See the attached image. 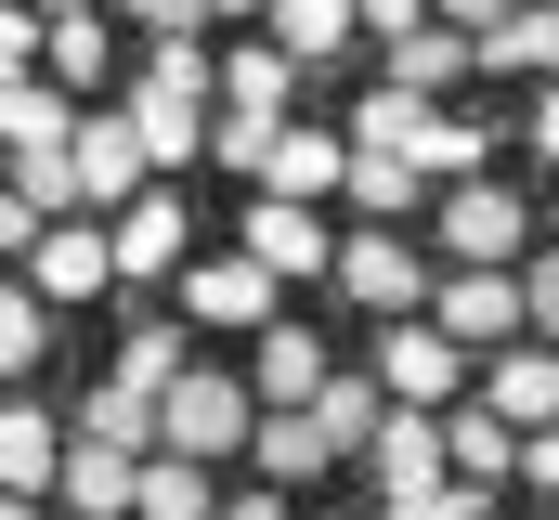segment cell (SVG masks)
I'll return each instance as SVG.
<instances>
[{
	"instance_id": "8fae6325",
	"label": "cell",
	"mask_w": 559,
	"mask_h": 520,
	"mask_svg": "<svg viewBox=\"0 0 559 520\" xmlns=\"http://www.w3.org/2000/svg\"><path fill=\"white\" fill-rule=\"evenodd\" d=\"M118 118H131V143L156 156V169L209 156V92H156V79H131V92H118Z\"/></svg>"
},
{
	"instance_id": "4fadbf2b",
	"label": "cell",
	"mask_w": 559,
	"mask_h": 520,
	"mask_svg": "<svg viewBox=\"0 0 559 520\" xmlns=\"http://www.w3.org/2000/svg\"><path fill=\"white\" fill-rule=\"evenodd\" d=\"M338 169H352V130H312V118H286L274 130V156H261V196H338Z\"/></svg>"
},
{
	"instance_id": "ba28073f",
	"label": "cell",
	"mask_w": 559,
	"mask_h": 520,
	"mask_svg": "<svg viewBox=\"0 0 559 520\" xmlns=\"http://www.w3.org/2000/svg\"><path fill=\"white\" fill-rule=\"evenodd\" d=\"M105 248H118V286H143V273H182V248H195V222H182V196H156V182H143L131 209L105 222Z\"/></svg>"
},
{
	"instance_id": "d590c367",
	"label": "cell",
	"mask_w": 559,
	"mask_h": 520,
	"mask_svg": "<svg viewBox=\"0 0 559 520\" xmlns=\"http://www.w3.org/2000/svg\"><path fill=\"white\" fill-rule=\"evenodd\" d=\"M274 130H286V118H248V105H222V118H209V156H222V169H261V156H274Z\"/></svg>"
},
{
	"instance_id": "f35d334b",
	"label": "cell",
	"mask_w": 559,
	"mask_h": 520,
	"mask_svg": "<svg viewBox=\"0 0 559 520\" xmlns=\"http://www.w3.org/2000/svg\"><path fill=\"white\" fill-rule=\"evenodd\" d=\"M521 326L559 339V260H534V248H521Z\"/></svg>"
},
{
	"instance_id": "d6986e66",
	"label": "cell",
	"mask_w": 559,
	"mask_h": 520,
	"mask_svg": "<svg viewBox=\"0 0 559 520\" xmlns=\"http://www.w3.org/2000/svg\"><path fill=\"white\" fill-rule=\"evenodd\" d=\"M312 416H325V442H338V456H365V442H378V416H391V378H378V365H325Z\"/></svg>"
},
{
	"instance_id": "7dc6e473",
	"label": "cell",
	"mask_w": 559,
	"mask_h": 520,
	"mask_svg": "<svg viewBox=\"0 0 559 520\" xmlns=\"http://www.w3.org/2000/svg\"><path fill=\"white\" fill-rule=\"evenodd\" d=\"M195 13H209V26H222V13H261V0H195Z\"/></svg>"
},
{
	"instance_id": "b9f144b4",
	"label": "cell",
	"mask_w": 559,
	"mask_h": 520,
	"mask_svg": "<svg viewBox=\"0 0 559 520\" xmlns=\"http://www.w3.org/2000/svg\"><path fill=\"white\" fill-rule=\"evenodd\" d=\"M429 26V0H365V39H417Z\"/></svg>"
},
{
	"instance_id": "d4e9b609",
	"label": "cell",
	"mask_w": 559,
	"mask_h": 520,
	"mask_svg": "<svg viewBox=\"0 0 559 520\" xmlns=\"http://www.w3.org/2000/svg\"><path fill=\"white\" fill-rule=\"evenodd\" d=\"M417 156H378V143H352V169H338V196H352V209H365V222H404V209H417Z\"/></svg>"
},
{
	"instance_id": "9c48e42d",
	"label": "cell",
	"mask_w": 559,
	"mask_h": 520,
	"mask_svg": "<svg viewBox=\"0 0 559 520\" xmlns=\"http://www.w3.org/2000/svg\"><path fill=\"white\" fill-rule=\"evenodd\" d=\"M481 403H495L508 429H559V339L534 352V326H521V339L481 365Z\"/></svg>"
},
{
	"instance_id": "3957f363",
	"label": "cell",
	"mask_w": 559,
	"mask_h": 520,
	"mask_svg": "<svg viewBox=\"0 0 559 520\" xmlns=\"http://www.w3.org/2000/svg\"><path fill=\"white\" fill-rule=\"evenodd\" d=\"M429 326L468 339V352H508V339H521V273H508V260H455V273L429 286Z\"/></svg>"
},
{
	"instance_id": "836d02e7",
	"label": "cell",
	"mask_w": 559,
	"mask_h": 520,
	"mask_svg": "<svg viewBox=\"0 0 559 520\" xmlns=\"http://www.w3.org/2000/svg\"><path fill=\"white\" fill-rule=\"evenodd\" d=\"M182 365H195V352H182V326H131V339H118V378H143V390H169Z\"/></svg>"
},
{
	"instance_id": "6da1fadb",
	"label": "cell",
	"mask_w": 559,
	"mask_h": 520,
	"mask_svg": "<svg viewBox=\"0 0 559 520\" xmlns=\"http://www.w3.org/2000/svg\"><path fill=\"white\" fill-rule=\"evenodd\" d=\"M248 429H261V390L222 378V365H182V378L156 390V442L169 456H209L222 469V456H248Z\"/></svg>"
},
{
	"instance_id": "f546056e",
	"label": "cell",
	"mask_w": 559,
	"mask_h": 520,
	"mask_svg": "<svg viewBox=\"0 0 559 520\" xmlns=\"http://www.w3.org/2000/svg\"><path fill=\"white\" fill-rule=\"evenodd\" d=\"M352 26H365V0H274V39L299 52V66H325Z\"/></svg>"
},
{
	"instance_id": "e0dca14e",
	"label": "cell",
	"mask_w": 559,
	"mask_h": 520,
	"mask_svg": "<svg viewBox=\"0 0 559 520\" xmlns=\"http://www.w3.org/2000/svg\"><path fill=\"white\" fill-rule=\"evenodd\" d=\"M79 143V92L66 79H13L0 92V156H66Z\"/></svg>"
},
{
	"instance_id": "f1b7e54d",
	"label": "cell",
	"mask_w": 559,
	"mask_h": 520,
	"mask_svg": "<svg viewBox=\"0 0 559 520\" xmlns=\"http://www.w3.org/2000/svg\"><path fill=\"white\" fill-rule=\"evenodd\" d=\"M39 79H66V92H92V79H105V13H92V0H79V13H52Z\"/></svg>"
},
{
	"instance_id": "277c9868",
	"label": "cell",
	"mask_w": 559,
	"mask_h": 520,
	"mask_svg": "<svg viewBox=\"0 0 559 520\" xmlns=\"http://www.w3.org/2000/svg\"><path fill=\"white\" fill-rule=\"evenodd\" d=\"M378 378H391V403H468V339H442L429 312H391Z\"/></svg>"
},
{
	"instance_id": "484cf974",
	"label": "cell",
	"mask_w": 559,
	"mask_h": 520,
	"mask_svg": "<svg viewBox=\"0 0 559 520\" xmlns=\"http://www.w3.org/2000/svg\"><path fill=\"white\" fill-rule=\"evenodd\" d=\"M481 66H508V79H534V66H559V13H547V0H508V13L481 26Z\"/></svg>"
},
{
	"instance_id": "7402d4cb",
	"label": "cell",
	"mask_w": 559,
	"mask_h": 520,
	"mask_svg": "<svg viewBox=\"0 0 559 520\" xmlns=\"http://www.w3.org/2000/svg\"><path fill=\"white\" fill-rule=\"evenodd\" d=\"M299 79H312V66H299L286 39H261V52H222V105H248V118H286V105H299Z\"/></svg>"
},
{
	"instance_id": "ab89813d",
	"label": "cell",
	"mask_w": 559,
	"mask_h": 520,
	"mask_svg": "<svg viewBox=\"0 0 559 520\" xmlns=\"http://www.w3.org/2000/svg\"><path fill=\"white\" fill-rule=\"evenodd\" d=\"M118 13H131L143 39H195V26H209V13H195V0H118Z\"/></svg>"
},
{
	"instance_id": "44dd1931",
	"label": "cell",
	"mask_w": 559,
	"mask_h": 520,
	"mask_svg": "<svg viewBox=\"0 0 559 520\" xmlns=\"http://www.w3.org/2000/svg\"><path fill=\"white\" fill-rule=\"evenodd\" d=\"M442 456H455L468 482H521V429H508L495 403H442Z\"/></svg>"
},
{
	"instance_id": "60d3db41",
	"label": "cell",
	"mask_w": 559,
	"mask_h": 520,
	"mask_svg": "<svg viewBox=\"0 0 559 520\" xmlns=\"http://www.w3.org/2000/svg\"><path fill=\"white\" fill-rule=\"evenodd\" d=\"M521 495H559V429H521Z\"/></svg>"
},
{
	"instance_id": "681fc988",
	"label": "cell",
	"mask_w": 559,
	"mask_h": 520,
	"mask_svg": "<svg viewBox=\"0 0 559 520\" xmlns=\"http://www.w3.org/2000/svg\"><path fill=\"white\" fill-rule=\"evenodd\" d=\"M0 169H13V156H0Z\"/></svg>"
},
{
	"instance_id": "f6af8a7d",
	"label": "cell",
	"mask_w": 559,
	"mask_h": 520,
	"mask_svg": "<svg viewBox=\"0 0 559 520\" xmlns=\"http://www.w3.org/2000/svg\"><path fill=\"white\" fill-rule=\"evenodd\" d=\"M534 156H559V92H547V105H534Z\"/></svg>"
},
{
	"instance_id": "c3c4849f",
	"label": "cell",
	"mask_w": 559,
	"mask_h": 520,
	"mask_svg": "<svg viewBox=\"0 0 559 520\" xmlns=\"http://www.w3.org/2000/svg\"><path fill=\"white\" fill-rule=\"evenodd\" d=\"M39 13H79V0H39Z\"/></svg>"
},
{
	"instance_id": "e575fe53",
	"label": "cell",
	"mask_w": 559,
	"mask_h": 520,
	"mask_svg": "<svg viewBox=\"0 0 559 520\" xmlns=\"http://www.w3.org/2000/svg\"><path fill=\"white\" fill-rule=\"evenodd\" d=\"M39 39H52V13H39V0H0V92L39 79Z\"/></svg>"
},
{
	"instance_id": "ac0fdd59",
	"label": "cell",
	"mask_w": 559,
	"mask_h": 520,
	"mask_svg": "<svg viewBox=\"0 0 559 520\" xmlns=\"http://www.w3.org/2000/svg\"><path fill=\"white\" fill-rule=\"evenodd\" d=\"M325 365H338V352H325V339H312V326H261V352H248V390H261V403H312V390H325Z\"/></svg>"
},
{
	"instance_id": "f907efd6",
	"label": "cell",
	"mask_w": 559,
	"mask_h": 520,
	"mask_svg": "<svg viewBox=\"0 0 559 520\" xmlns=\"http://www.w3.org/2000/svg\"><path fill=\"white\" fill-rule=\"evenodd\" d=\"M52 520H66V508H52Z\"/></svg>"
},
{
	"instance_id": "5bb4252c",
	"label": "cell",
	"mask_w": 559,
	"mask_h": 520,
	"mask_svg": "<svg viewBox=\"0 0 559 520\" xmlns=\"http://www.w3.org/2000/svg\"><path fill=\"white\" fill-rule=\"evenodd\" d=\"M131 495H143V456H118V442H66V482H52L66 520H131Z\"/></svg>"
},
{
	"instance_id": "74e56055",
	"label": "cell",
	"mask_w": 559,
	"mask_h": 520,
	"mask_svg": "<svg viewBox=\"0 0 559 520\" xmlns=\"http://www.w3.org/2000/svg\"><path fill=\"white\" fill-rule=\"evenodd\" d=\"M39 222H52V209H39V196L0 169V260H26V248H39Z\"/></svg>"
},
{
	"instance_id": "d6a6232c",
	"label": "cell",
	"mask_w": 559,
	"mask_h": 520,
	"mask_svg": "<svg viewBox=\"0 0 559 520\" xmlns=\"http://www.w3.org/2000/svg\"><path fill=\"white\" fill-rule=\"evenodd\" d=\"M481 156H495V130H468V118L429 105V130H417V169H429V182H481Z\"/></svg>"
},
{
	"instance_id": "30bf717a",
	"label": "cell",
	"mask_w": 559,
	"mask_h": 520,
	"mask_svg": "<svg viewBox=\"0 0 559 520\" xmlns=\"http://www.w3.org/2000/svg\"><path fill=\"white\" fill-rule=\"evenodd\" d=\"M338 286H352L365 312H417V299H429V260L378 222V235H352V248H338Z\"/></svg>"
},
{
	"instance_id": "83f0119b",
	"label": "cell",
	"mask_w": 559,
	"mask_h": 520,
	"mask_svg": "<svg viewBox=\"0 0 559 520\" xmlns=\"http://www.w3.org/2000/svg\"><path fill=\"white\" fill-rule=\"evenodd\" d=\"M455 66H481V39H468V26H442V13H429L417 39H391V79H404V92H442Z\"/></svg>"
},
{
	"instance_id": "ee69618b",
	"label": "cell",
	"mask_w": 559,
	"mask_h": 520,
	"mask_svg": "<svg viewBox=\"0 0 559 520\" xmlns=\"http://www.w3.org/2000/svg\"><path fill=\"white\" fill-rule=\"evenodd\" d=\"M429 13H442V26H468V39H481V26H495V13H508V0H429Z\"/></svg>"
},
{
	"instance_id": "1f68e13d",
	"label": "cell",
	"mask_w": 559,
	"mask_h": 520,
	"mask_svg": "<svg viewBox=\"0 0 559 520\" xmlns=\"http://www.w3.org/2000/svg\"><path fill=\"white\" fill-rule=\"evenodd\" d=\"M39 339H52V299H39L26 273H0V378H26V365H39Z\"/></svg>"
},
{
	"instance_id": "cb8c5ba5",
	"label": "cell",
	"mask_w": 559,
	"mask_h": 520,
	"mask_svg": "<svg viewBox=\"0 0 559 520\" xmlns=\"http://www.w3.org/2000/svg\"><path fill=\"white\" fill-rule=\"evenodd\" d=\"M131 520H222V495H209V456H143V495H131Z\"/></svg>"
},
{
	"instance_id": "52a82bcc",
	"label": "cell",
	"mask_w": 559,
	"mask_h": 520,
	"mask_svg": "<svg viewBox=\"0 0 559 520\" xmlns=\"http://www.w3.org/2000/svg\"><path fill=\"white\" fill-rule=\"evenodd\" d=\"M143 182H156V156H143V143H131V118H118V105H105V118L79 105V196H92V209L118 222V209H131Z\"/></svg>"
},
{
	"instance_id": "7bdbcfd3",
	"label": "cell",
	"mask_w": 559,
	"mask_h": 520,
	"mask_svg": "<svg viewBox=\"0 0 559 520\" xmlns=\"http://www.w3.org/2000/svg\"><path fill=\"white\" fill-rule=\"evenodd\" d=\"M222 520H286V482H248V495H222Z\"/></svg>"
},
{
	"instance_id": "ffe728a7",
	"label": "cell",
	"mask_w": 559,
	"mask_h": 520,
	"mask_svg": "<svg viewBox=\"0 0 559 520\" xmlns=\"http://www.w3.org/2000/svg\"><path fill=\"white\" fill-rule=\"evenodd\" d=\"M365 469H378V482H429V469H455V456H442V403H391L378 442H365Z\"/></svg>"
},
{
	"instance_id": "5b68a950",
	"label": "cell",
	"mask_w": 559,
	"mask_h": 520,
	"mask_svg": "<svg viewBox=\"0 0 559 520\" xmlns=\"http://www.w3.org/2000/svg\"><path fill=\"white\" fill-rule=\"evenodd\" d=\"M534 248V209L508 182H442V260H521Z\"/></svg>"
},
{
	"instance_id": "bcb514c9",
	"label": "cell",
	"mask_w": 559,
	"mask_h": 520,
	"mask_svg": "<svg viewBox=\"0 0 559 520\" xmlns=\"http://www.w3.org/2000/svg\"><path fill=\"white\" fill-rule=\"evenodd\" d=\"M0 520H52V495H0Z\"/></svg>"
},
{
	"instance_id": "4316f807",
	"label": "cell",
	"mask_w": 559,
	"mask_h": 520,
	"mask_svg": "<svg viewBox=\"0 0 559 520\" xmlns=\"http://www.w3.org/2000/svg\"><path fill=\"white\" fill-rule=\"evenodd\" d=\"M378 495H391L378 520H481V508H495V482H468V469H429V482H378Z\"/></svg>"
},
{
	"instance_id": "603a6c76",
	"label": "cell",
	"mask_w": 559,
	"mask_h": 520,
	"mask_svg": "<svg viewBox=\"0 0 559 520\" xmlns=\"http://www.w3.org/2000/svg\"><path fill=\"white\" fill-rule=\"evenodd\" d=\"M79 442H118V456H156V390L105 365V390L79 403Z\"/></svg>"
},
{
	"instance_id": "7c38bea8",
	"label": "cell",
	"mask_w": 559,
	"mask_h": 520,
	"mask_svg": "<svg viewBox=\"0 0 559 520\" xmlns=\"http://www.w3.org/2000/svg\"><path fill=\"white\" fill-rule=\"evenodd\" d=\"M248 248L274 260L286 286H299V273H338V235H325V209H312V196H261V209H248Z\"/></svg>"
},
{
	"instance_id": "7a4b0ae2",
	"label": "cell",
	"mask_w": 559,
	"mask_h": 520,
	"mask_svg": "<svg viewBox=\"0 0 559 520\" xmlns=\"http://www.w3.org/2000/svg\"><path fill=\"white\" fill-rule=\"evenodd\" d=\"M274 299H286V273L261 248H235V260H182V312L209 326V339H261L274 326Z\"/></svg>"
},
{
	"instance_id": "4dcf8cb0",
	"label": "cell",
	"mask_w": 559,
	"mask_h": 520,
	"mask_svg": "<svg viewBox=\"0 0 559 520\" xmlns=\"http://www.w3.org/2000/svg\"><path fill=\"white\" fill-rule=\"evenodd\" d=\"M417 130H429V92H404V79L352 105V143H378V156H417Z\"/></svg>"
},
{
	"instance_id": "2e32d148",
	"label": "cell",
	"mask_w": 559,
	"mask_h": 520,
	"mask_svg": "<svg viewBox=\"0 0 559 520\" xmlns=\"http://www.w3.org/2000/svg\"><path fill=\"white\" fill-rule=\"evenodd\" d=\"M248 469H261V482H312V469H338V442H325V416H312V403H261Z\"/></svg>"
},
{
	"instance_id": "9a60e30c",
	"label": "cell",
	"mask_w": 559,
	"mask_h": 520,
	"mask_svg": "<svg viewBox=\"0 0 559 520\" xmlns=\"http://www.w3.org/2000/svg\"><path fill=\"white\" fill-rule=\"evenodd\" d=\"M52 482H66V429L26 390H0V495H52Z\"/></svg>"
},
{
	"instance_id": "8992f818",
	"label": "cell",
	"mask_w": 559,
	"mask_h": 520,
	"mask_svg": "<svg viewBox=\"0 0 559 520\" xmlns=\"http://www.w3.org/2000/svg\"><path fill=\"white\" fill-rule=\"evenodd\" d=\"M26 286H39V299H92V286H118L105 209H66V222H39V248H26Z\"/></svg>"
},
{
	"instance_id": "8d00e7d4",
	"label": "cell",
	"mask_w": 559,
	"mask_h": 520,
	"mask_svg": "<svg viewBox=\"0 0 559 520\" xmlns=\"http://www.w3.org/2000/svg\"><path fill=\"white\" fill-rule=\"evenodd\" d=\"M143 79H156V92H222V66H209L195 39H143Z\"/></svg>"
}]
</instances>
